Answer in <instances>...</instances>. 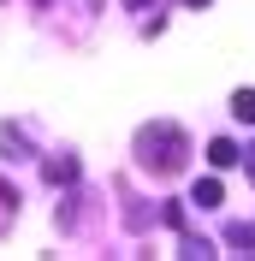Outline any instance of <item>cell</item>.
<instances>
[{
	"label": "cell",
	"instance_id": "obj_1",
	"mask_svg": "<svg viewBox=\"0 0 255 261\" xmlns=\"http://www.w3.org/2000/svg\"><path fill=\"white\" fill-rule=\"evenodd\" d=\"M137 166L155 172V178H172L190 166V137L178 125H143L137 130Z\"/></svg>",
	"mask_w": 255,
	"mask_h": 261
},
{
	"label": "cell",
	"instance_id": "obj_9",
	"mask_svg": "<svg viewBox=\"0 0 255 261\" xmlns=\"http://www.w3.org/2000/svg\"><path fill=\"white\" fill-rule=\"evenodd\" d=\"M243 166H249V184H255V143H249V154H243Z\"/></svg>",
	"mask_w": 255,
	"mask_h": 261
},
{
	"label": "cell",
	"instance_id": "obj_10",
	"mask_svg": "<svg viewBox=\"0 0 255 261\" xmlns=\"http://www.w3.org/2000/svg\"><path fill=\"white\" fill-rule=\"evenodd\" d=\"M125 6H148V0H125Z\"/></svg>",
	"mask_w": 255,
	"mask_h": 261
},
{
	"label": "cell",
	"instance_id": "obj_11",
	"mask_svg": "<svg viewBox=\"0 0 255 261\" xmlns=\"http://www.w3.org/2000/svg\"><path fill=\"white\" fill-rule=\"evenodd\" d=\"M184 6H208V0H184Z\"/></svg>",
	"mask_w": 255,
	"mask_h": 261
},
{
	"label": "cell",
	"instance_id": "obj_3",
	"mask_svg": "<svg viewBox=\"0 0 255 261\" xmlns=\"http://www.w3.org/2000/svg\"><path fill=\"white\" fill-rule=\"evenodd\" d=\"M208 161H214V166L225 172V166H238V161H243V148L232 143V137H214V143H208Z\"/></svg>",
	"mask_w": 255,
	"mask_h": 261
},
{
	"label": "cell",
	"instance_id": "obj_6",
	"mask_svg": "<svg viewBox=\"0 0 255 261\" xmlns=\"http://www.w3.org/2000/svg\"><path fill=\"white\" fill-rule=\"evenodd\" d=\"M24 130H12V125H0V154H6V161H24Z\"/></svg>",
	"mask_w": 255,
	"mask_h": 261
},
{
	"label": "cell",
	"instance_id": "obj_8",
	"mask_svg": "<svg viewBox=\"0 0 255 261\" xmlns=\"http://www.w3.org/2000/svg\"><path fill=\"white\" fill-rule=\"evenodd\" d=\"M178 255H214V244H208V238H190V231H184V238H178Z\"/></svg>",
	"mask_w": 255,
	"mask_h": 261
},
{
	"label": "cell",
	"instance_id": "obj_7",
	"mask_svg": "<svg viewBox=\"0 0 255 261\" xmlns=\"http://www.w3.org/2000/svg\"><path fill=\"white\" fill-rule=\"evenodd\" d=\"M232 119H238V125H255V89H238V95H232Z\"/></svg>",
	"mask_w": 255,
	"mask_h": 261
},
{
	"label": "cell",
	"instance_id": "obj_5",
	"mask_svg": "<svg viewBox=\"0 0 255 261\" xmlns=\"http://www.w3.org/2000/svg\"><path fill=\"white\" fill-rule=\"evenodd\" d=\"M225 244L238 249V255H255V226H249V220H238V226H225Z\"/></svg>",
	"mask_w": 255,
	"mask_h": 261
},
{
	"label": "cell",
	"instance_id": "obj_4",
	"mask_svg": "<svg viewBox=\"0 0 255 261\" xmlns=\"http://www.w3.org/2000/svg\"><path fill=\"white\" fill-rule=\"evenodd\" d=\"M190 202H196V208H220V202H225L220 178H196V184H190Z\"/></svg>",
	"mask_w": 255,
	"mask_h": 261
},
{
	"label": "cell",
	"instance_id": "obj_2",
	"mask_svg": "<svg viewBox=\"0 0 255 261\" xmlns=\"http://www.w3.org/2000/svg\"><path fill=\"white\" fill-rule=\"evenodd\" d=\"M42 178L48 184H78V154H48L42 161Z\"/></svg>",
	"mask_w": 255,
	"mask_h": 261
}]
</instances>
